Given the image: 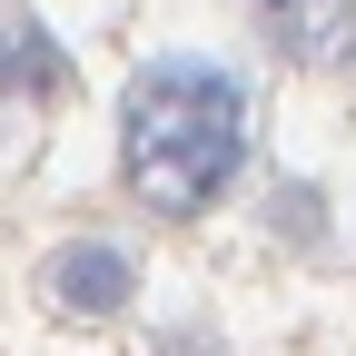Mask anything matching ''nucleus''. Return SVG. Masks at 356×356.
<instances>
[{
  "mask_svg": "<svg viewBox=\"0 0 356 356\" xmlns=\"http://www.w3.org/2000/svg\"><path fill=\"white\" fill-rule=\"evenodd\" d=\"M248 139H257L248 129V79L228 60H198V50L149 60L119 99V178L159 218L218 208L248 178Z\"/></svg>",
  "mask_w": 356,
  "mask_h": 356,
  "instance_id": "1",
  "label": "nucleus"
},
{
  "mask_svg": "<svg viewBox=\"0 0 356 356\" xmlns=\"http://www.w3.org/2000/svg\"><path fill=\"white\" fill-rule=\"evenodd\" d=\"M40 297H50L60 317H119V307L139 297V257L119 238H60L40 257Z\"/></svg>",
  "mask_w": 356,
  "mask_h": 356,
  "instance_id": "2",
  "label": "nucleus"
},
{
  "mask_svg": "<svg viewBox=\"0 0 356 356\" xmlns=\"http://www.w3.org/2000/svg\"><path fill=\"white\" fill-rule=\"evenodd\" d=\"M248 20H257V40H267L277 60L337 70L346 40H356V0H248Z\"/></svg>",
  "mask_w": 356,
  "mask_h": 356,
  "instance_id": "3",
  "label": "nucleus"
},
{
  "mask_svg": "<svg viewBox=\"0 0 356 356\" xmlns=\"http://www.w3.org/2000/svg\"><path fill=\"white\" fill-rule=\"evenodd\" d=\"M60 79H70V50L20 10V0H0V99H50Z\"/></svg>",
  "mask_w": 356,
  "mask_h": 356,
  "instance_id": "4",
  "label": "nucleus"
},
{
  "mask_svg": "<svg viewBox=\"0 0 356 356\" xmlns=\"http://www.w3.org/2000/svg\"><path fill=\"white\" fill-rule=\"evenodd\" d=\"M277 238H307V248H317L327 238V188H307V178L277 188Z\"/></svg>",
  "mask_w": 356,
  "mask_h": 356,
  "instance_id": "5",
  "label": "nucleus"
}]
</instances>
